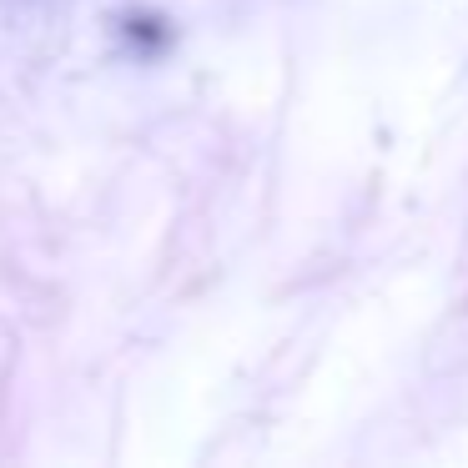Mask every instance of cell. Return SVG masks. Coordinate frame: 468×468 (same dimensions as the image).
Listing matches in <instances>:
<instances>
[]
</instances>
